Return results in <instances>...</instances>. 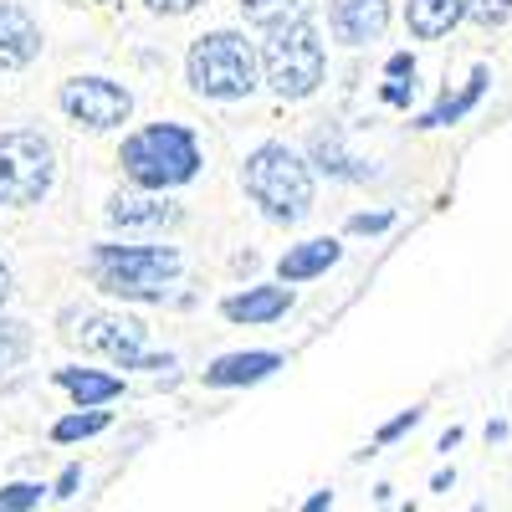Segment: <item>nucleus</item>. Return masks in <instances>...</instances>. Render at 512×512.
<instances>
[{
    "instance_id": "nucleus-32",
    "label": "nucleus",
    "mask_w": 512,
    "mask_h": 512,
    "mask_svg": "<svg viewBox=\"0 0 512 512\" xmlns=\"http://www.w3.org/2000/svg\"><path fill=\"white\" fill-rule=\"evenodd\" d=\"M497 441H507V420H492L487 425V446H497Z\"/></svg>"
},
{
    "instance_id": "nucleus-22",
    "label": "nucleus",
    "mask_w": 512,
    "mask_h": 512,
    "mask_svg": "<svg viewBox=\"0 0 512 512\" xmlns=\"http://www.w3.org/2000/svg\"><path fill=\"white\" fill-rule=\"evenodd\" d=\"M26 359V323L0 318V369H16Z\"/></svg>"
},
{
    "instance_id": "nucleus-6",
    "label": "nucleus",
    "mask_w": 512,
    "mask_h": 512,
    "mask_svg": "<svg viewBox=\"0 0 512 512\" xmlns=\"http://www.w3.org/2000/svg\"><path fill=\"white\" fill-rule=\"evenodd\" d=\"M57 180L52 139L36 128H11L0 134V205H41Z\"/></svg>"
},
{
    "instance_id": "nucleus-1",
    "label": "nucleus",
    "mask_w": 512,
    "mask_h": 512,
    "mask_svg": "<svg viewBox=\"0 0 512 512\" xmlns=\"http://www.w3.org/2000/svg\"><path fill=\"white\" fill-rule=\"evenodd\" d=\"M118 164L123 175L134 180L139 190L149 195H164V190H180L200 175V139L190 134L185 123H144L123 139L118 149Z\"/></svg>"
},
{
    "instance_id": "nucleus-2",
    "label": "nucleus",
    "mask_w": 512,
    "mask_h": 512,
    "mask_svg": "<svg viewBox=\"0 0 512 512\" xmlns=\"http://www.w3.org/2000/svg\"><path fill=\"white\" fill-rule=\"evenodd\" d=\"M185 77L190 88L210 103H241L256 93L262 82V52L231 26L221 31H205L190 41V57H185Z\"/></svg>"
},
{
    "instance_id": "nucleus-4",
    "label": "nucleus",
    "mask_w": 512,
    "mask_h": 512,
    "mask_svg": "<svg viewBox=\"0 0 512 512\" xmlns=\"http://www.w3.org/2000/svg\"><path fill=\"white\" fill-rule=\"evenodd\" d=\"M180 251L175 246H118V241H98L88 251V272L103 292L113 297H139V303H159L169 292V282L180 277Z\"/></svg>"
},
{
    "instance_id": "nucleus-10",
    "label": "nucleus",
    "mask_w": 512,
    "mask_h": 512,
    "mask_svg": "<svg viewBox=\"0 0 512 512\" xmlns=\"http://www.w3.org/2000/svg\"><path fill=\"white\" fill-rule=\"evenodd\" d=\"M282 369V354L272 349H241V354H221L216 364H205V384L210 390H241V384H262Z\"/></svg>"
},
{
    "instance_id": "nucleus-33",
    "label": "nucleus",
    "mask_w": 512,
    "mask_h": 512,
    "mask_svg": "<svg viewBox=\"0 0 512 512\" xmlns=\"http://www.w3.org/2000/svg\"><path fill=\"white\" fill-rule=\"evenodd\" d=\"M451 482H456V472H446V466H441V472H436V477H431V492H446V487H451Z\"/></svg>"
},
{
    "instance_id": "nucleus-21",
    "label": "nucleus",
    "mask_w": 512,
    "mask_h": 512,
    "mask_svg": "<svg viewBox=\"0 0 512 512\" xmlns=\"http://www.w3.org/2000/svg\"><path fill=\"white\" fill-rule=\"evenodd\" d=\"M420 420H425V405H410V410H400L395 420H384L379 431L369 436V451H364V456H374V451H384V446H395V441H400L405 431H415Z\"/></svg>"
},
{
    "instance_id": "nucleus-12",
    "label": "nucleus",
    "mask_w": 512,
    "mask_h": 512,
    "mask_svg": "<svg viewBox=\"0 0 512 512\" xmlns=\"http://www.w3.org/2000/svg\"><path fill=\"white\" fill-rule=\"evenodd\" d=\"M338 256H344V246H338L333 236L297 241V246H287V251H282V262H277V282H282V287L313 282V277H323L328 267H338Z\"/></svg>"
},
{
    "instance_id": "nucleus-19",
    "label": "nucleus",
    "mask_w": 512,
    "mask_h": 512,
    "mask_svg": "<svg viewBox=\"0 0 512 512\" xmlns=\"http://www.w3.org/2000/svg\"><path fill=\"white\" fill-rule=\"evenodd\" d=\"M313 164L323 169V175H338V180H364V175H369V169H364L359 159H349V154H344V144H338L333 128L313 139Z\"/></svg>"
},
{
    "instance_id": "nucleus-18",
    "label": "nucleus",
    "mask_w": 512,
    "mask_h": 512,
    "mask_svg": "<svg viewBox=\"0 0 512 512\" xmlns=\"http://www.w3.org/2000/svg\"><path fill=\"white\" fill-rule=\"evenodd\" d=\"M236 6H241V21L246 26H262L267 36L313 16V0H236Z\"/></svg>"
},
{
    "instance_id": "nucleus-25",
    "label": "nucleus",
    "mask_w": 512,
    "mask_h": 512,
    "mask_svg": "<svg viewBox=\"0 0 512 512\" xmlns=\"http://www.w3.org/2000/svg\"><path fill=\"white\" fill-rule=\"evenodd\" d=\"M395 226V210H359V216H349V231L354 236H379Z\"/></svg>"
},
{
    "instance_id": "nucleus-5",
    "label": "nucleus",
    "mask_w": 512,
    "mask_h": 512,
    "mask_svg": "<svg viewBox=\"0 0 512 512\" xmlns=\"http://www.w3.org/2000/svg\"><path fill=\"white\" fill-rule=\"evenodd\" d=\"M323 41H318V26L313 21H297V26H282L262 41V77L267 88L282 98V103H303L318 93L323 82Z\"/></svg>"
},
{
    "instance_id": "nucleus-24",
    "label": "nucleus",
    "mask_w": 512,
    "mask_h": 512,
    "mask_svg": "<svg viewBox=\"0 0 512 512\" xmlns=\"http://www.w3.org/2000/svg\"><path fill=\"white\" fill-rule=\"evenodd\" d=\"M472 21H477L482 31H497L502 21H512V0H477V6H472Z\"/></svg>"
},
{
    "instance_id": "nucleus-27",
    "label": "nucleus",
    "mask_w": 512,
    "mask_h": 512,
    "mask_svg": "<svg viewBox=\"0 0 512 512\" xmlns=\"http://www.w3.org/2000/svg\"><path fill=\"white\" fill-rule=\"evenodd\" d=\"M384 72H390V82H415V57L410 52H395L390 62H384Z\"/></svg>"
},
{
    "instance_id": "nucleus-31",
    "label": "nucleus",
    "mask_w": 512,
    "mask_h": 512,
    "mask_svg": "<svg viewBox=\"0 0 512 512\" xmlns=\"http://www.w3.org/2000/svg\"><path fill=\"white\" fill-rule=\"evenodd\" d=\"M461 446V425H446V431H441V451H456Z\"/></svg>"
},
{
    "instance_id": "nucleus-11",
    "label": "nucleus",
    "mask_w": 512,
    "mask_h": 512,
    "mask_svg": "<svg viewBox=\"0 0 512 512\" xmlns=\"http://www.w3.org/2000/svg\"><path fill=\"white\" fill-rule=\"evenodd\" d=\"M41 52V26L31 21V11L0 0V72H16L26 62H36Z\"/></svg>"
},
{
    "instance_id": "nucleus-35",
    "label": "nucleus",
    "mask_w": 512,
    "mask_h": 512,
    "mask_svg": "<svg viewBox=\"0 0 512 512\" xmlns=\"http://www.w3.org/2000/svg\"><path fill=\"white\" fill-rule=\"evenodd\" d=\"M472 512H482V507H472Z\"/></svg>"
},
{
    "instance_id": "nucleus-13",
    "label": "nucleus",
    "mask_w": 512,
    "mask_h": 512,
    "mask_svg": "<svg viewBox=\"0 0 512 512\" xmlns=\"http://www.w3.org/2000/svg\"><path fill=\"white\" fill-rule=\"evenodd\" d=\"M472 6H477V0H410V6H405V26H410L415 41H441L461 21H472Z\"/></svg>"
},
{
    "instance_id": "nucleus-30",
    "label": "nucleus",
    "mask_w": 512,
    "mask_h": 512,
    "mask_svg": "<svg viewBox=\"0 0 512 512\" xmlns=\"http://www.w3.org/2000/svg\"><path fill=\"white\" fill-rule=\"evenodd\" d=\"M328 507H333V492H313V497H308L303 507H297V512H328Z\"/></svg>"
},
{
    "instance_id": "nucleus-23",
    "label": "nucleus",
    "mask_w": 512,
    "mask_h": 512,
    "mask_svg": "<svg viewBox=\"0 0 512 512\" xmlns=\"http://www.w3.org/2000/svg\"><path fill=\"white\" fill-rule=\"evenodd\" d=\"M41 482H11V487H0V512H31L41 502Z\"/></svg>"
},
{
    "instance_id": "nucleus-14",
    "label": "nucleus",
    "mask_w": 512,
    "mask_h": 512,
    "mask_svg": "<svg viewBox=\"0 0 512 512\" xmlns=\"http://www.w3.org/2000/svg\"><path fill=\"white\" fill-rule=\"evenodd\" d=\"M108 221L118 231H159L180 221V205H169L164 195H113L108 200Z\"/></svg>"
},
{
    "instance_id": "nucleus-28",
    "label": "nucleus",
    "mask_w": 512,
    "mask_h": 512,
    "mask_svg": "<svg viewBox=\"0 0 512 512\" xmlns=\"http://www.w3.org/2000/svg\"><path fill=\"white\" fill-rule=\"evenodd\" d=\"M149 11H159V16H190L195 6H205V0H144Z\"/></svg>"
},
{
    "instance_id": "nucleus-29",
    "label": "nucleus",
    "mask_w": 512,
    "mask_h": 512,
    "mask_svg": "<svg viewBox=\"0 0 512 512\" xmlns=\"http://www.w3.org/2000/svg\"><path fill=\"white\" fill-rule=\"evenodd\" d=\"M77 482H82V466H67V472L57 477V487H52V497H72V492H77Z\"/></svg>"
},
{
    "instance_id": "nucleus-15",
    "label": "nucleus",
    "mask_w": 512,
    "mask_h": 512,
    "mask_svg": "<svg viewBox=\"0 0 512 512\" xmlns=\"http://www.w3.org/2000/svg\"><path fill=\"white\" fill-rule=\"evenodd\" d=\"M287 308H292V287H282V282L231 292L226 303H221V313L231 323H277V318H287Z\"/></svg>"
},
{
    "instance_id": "nucleus-20",
    "label": "nucleus",
    "mask_w": 512,
    "mask_h": 512,
    "mask_svg": "<svg viewBox=\"0 0 512 512\" xmlns=\"http://www.w3.org/2000/svg\"><path fill=\"white\" fill-rule=\"evenodd\" d=\"M108 425H113V415H108V410H72V415H62V420L52 425V441H57V446H72V441L103 436Z\"/></svg>"
},
{
    "instance_id": "nucleus-7",
    "label": "nucleus",
    "mask_w": 512,
    "mask_h": 512,
    "mask_svg": "<svg viewBox=\"0 0 512 512\" xmlns=\"http://www.w3.org/2000/svg\"><path fill=\"white\" fill-rule=\"evenodd\" d=\"M62 338L77 344L82 354H98L118 369H144V344H149V328L128 313H103V308H82V313H67L62 318Z\"/></svg>"
},
{
    "instance_id": "nucleus-8",
    "label": "nucleus",
    "mask_w": 512,
    "mask_h": 512,
    "mask_svg": "<svg viewBox=\"0 0 512 512\" xmlns=\"http://www.w3.org/2000/svg\"><path fill=\"white\" fill-rule=\"evenodd\" d=\"M57 108L77 123L93 128V134H108V128H123L134 118V93L113 77H67L57 88Z\"/></svg>"
},
{
    "instance_id": "nucleus-34",
    "label": "nucleus",
    "mask_w": 512,
    "mask_h": 512,
    "mask_svg": "<svg viewBox=\"0 0 512 512\" xmlns=\"http://www.w3.org/2000/svg\"><path fill=\"white\" fill-rule=\"evenodd\" d=\"M6 297H11V267L0 262V308H6Z\"/></svg>"
},
{
    "instance_id": "nucleus-26",
    "label": "nucleus",
    "mask_w": 512,
    "mask_h": 512,
    "mask_svg": "<svg viewBox=\"0 0 512 512\" xmlns=\"http://www.w3.org/2000/svg\"><path fill=\"white\" fill-rule=\"evenodd\" d=\"M379 98L390 103V108H410V98H415V82H384Z\"/></svg>"
},
{
    "instance_id": "nucleus-17",
    "label": "nucleus",
    "mask_w": 512,
    "mask_h": 512,
    "mask_svg": "<svg viewBox=\"0 0 512 512\" xmlns=\"http://www.w3.org/2000/svg\"><path fill=\"white\" fill-rule=\"evenodd\" d=\"M487 82H492V72L477 62V67H472V77H466V88H461V93H441V103H436V108H425V113L415 118V128H446V123H461L466 113H472V108L482 103Z\"/></svg>"
},
{
    "instance_id": "nucleus-3",
    "label": "nucleus",
    "mask_w": 512,
    "mask_h": 512,
    "mask_svg": "<svg viewBox=\"0 0 512 512\" xmlns=\"http://www.w3.org/2000/svg\"><path fill=\"white\" fill-rule=\"evenodd\" d=\"M241 185L256 205H262L267 221L292 226L313 210V169L287 144H256L241 164Z\"/></svg>"
},
{
    "instance_id": "nucleus-16",
    "label": "nucleus",
    "mask_w": 512,
    "mask_h": 512,
    "mask_svg": "<svg viewBox=\"0 0 512 512\" xmlns=\"http://www.w3.org/2000/svg\"><path fill=\"white\" fill-rule=\"evenodd\" d=\"M52 379H57L62 390L77 400V410H98V405H108V400H118V395H123V379H118V374L82 369V364H67V369H57Z\"/></svg>"
},
{
    "instance_id": "nucleus-9",
    "label": "nucleus",
    "mask_w": 512,
    "mask_h": 512,
    "mask_svg": "<svg viewBox=\"0 0 512 512\" xmlns=\"http://www.w3.org/2000/svg\"><path fill=\"white\" fill-rule=\"evenodd\" d=\"M328 31L344 47H369L390 31V0H328Z\"/></svg>"
}]
</instances>
